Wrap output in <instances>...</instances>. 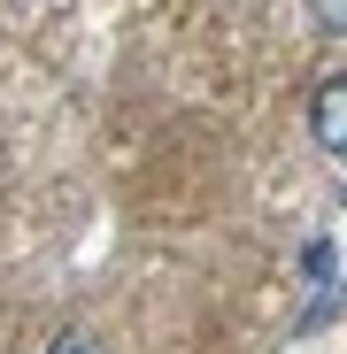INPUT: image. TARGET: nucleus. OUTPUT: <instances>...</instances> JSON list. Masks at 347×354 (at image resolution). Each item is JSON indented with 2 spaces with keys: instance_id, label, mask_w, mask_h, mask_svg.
<instances>
[{
  "instance_id": "nucleus-1",
  "label": "nucleus",
  "mask_w": 347,
  "mask_h": 354,
  "mask_svg": "<svg viewBox=\"0 0 347 354\" xmlns=\"http://www.w3.org/2000/svg\"><path fill=\"white\" fill-rule=\"evenodd\" d=\"M309 131H317L324 154H347V70H332V77L317 85V100H309Z\"/></svg>"
},
{
  "instance_id": "nucleus-2",
  "label": "nucleus",
  "mask_w": 347,
  "mask_h": 354,
  "mask_svg": "<svg viewBox=\"0 0 347 354\" xmlns=\"http://www.w3.org/2000/svg\"><path fill=\"white\" fill-rule=\"evenodd\" d=\"M46 354H108V346H100V339H93V331H62V339H54V346H46Z\"/></svg>"
},
{
  "instance_id": "nucleus-3",
  "label": "nucleus",
  "mask_w": 347,
  "mask_h": 354,
  "mask_svg": "<svg viewBox=\"0 0 347 354\" xmlns=\"http://www.w3.org/2000/svg\"><path fill=\"white\" fill-rule=\"evenodd\" d=\"M309 16H317L324 31H347V0H309Z\"/></svg>"
}]
</instances>
